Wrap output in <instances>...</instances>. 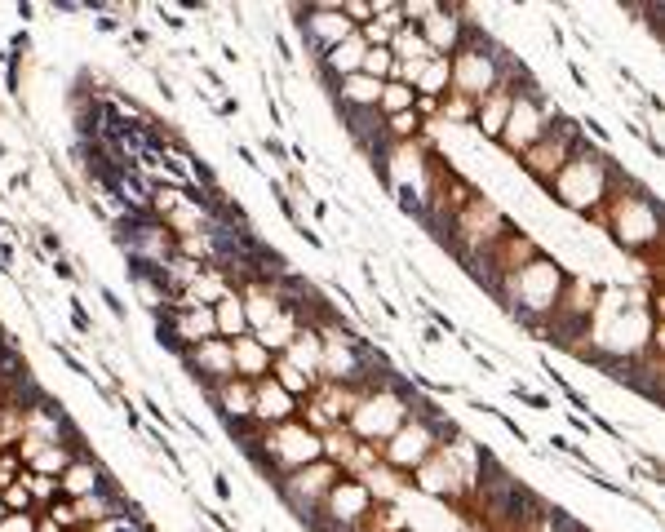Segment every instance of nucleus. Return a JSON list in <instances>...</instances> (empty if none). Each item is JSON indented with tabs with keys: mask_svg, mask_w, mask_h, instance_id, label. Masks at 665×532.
<instances>
[{
	"mask_svg": "<svg viewBox=\"0 0 665 532\" xmlns=\"http://www.w3.org/2000/svg\"><path fill=\"white\" fill-rule=\"evenodd\" d=\"M550 125V107H546V93H514L510 102V116H505V129L497 142H505L510 155H523Z\"/></svg>",
	"mask_w": 665,
	"mask_h": 532,
	"instance_id": "obj_1",
	"label": "nucleus"
},
{
	"mask_svg": "<svg viewBox=\"0 0 665 532\" xmlns=\"http://www.w3.org/2000/svg\"><path fill=\"white\" fill-rule=\"evenodd\" d=\"M293 417H297V399L288 395L275 377L253 381V422L258 426H279V422H293Z\"/></svg>",
	"mask_w": 665,
	"mask_h": 532,
	"instance_id": "obj_2",
	"label": "nucleus"
},
{
	"mask_svg": "<svg viewBox=\"0 0 665 532\" xmlns=\"http://www.w3.org/2000/svg\"><path fill=\"white\" fill-rule=\"evenodd\" d=\"M186 359L200 368L195 377L209 381V390L218 386V381L236 377V368H231V342L227 338H209V342H200V346H191V351H186Z\"/></svg>",
	"mask_w": 665,
	"mask_h": 532,
	"instance_id": "obj_3",
	"label": "nucleus"
},
{
	"mask_svg": "<svg viewBox=\"0 0 665 532\" xmlns=\"http://www.w3.org/2000/svg\"><path fill=\"white\" fill-rule=\"evenodd\" d=\"M510 102H514V89L505 85V80H497V89H488L479 102H475V120H470V125L479 129L484 138H501L505 116H510Z\"/></svg>",
	"mask_w": 665,
	"mask_h": 532,
	"instance_id": "obj_4",
	"label": "nucleus"
},
{
	"mask_svg": "<svg viewBox=\"0 0 665 532\" xmlns=\"http://www.w3.org/2000/svg\"><path fill=\"white\" fill-rule=\"evenodd\" d=\"M213 399L222 404V417H227L231 431L253 422V381H244V377H227V381H218V386H213Z\"/></svg>",
	"mask_w": 665,
	"mask_h": 532,
	"instance_id": "obj_5",
	"label": "nucleus"
},
{
	"mask_svg": "<svg viewBox=\"0 0 665 532\" xmlns=\"http://www.w3.org/2000/svg\"><path fill=\"white\" fill-rule=\"evenodd\" d=\"M271 359H275V355L262 346L253 333H244V338H231V368H236V377H244V381L271 377Z\"/></svg>",
	"mask_w": 665,
	"mask_h": 532,
	"instance_id": "obj_6",
	"label": "nucleus"
},
{
	"mask_svg": "<svg viewBox=\"0 0 665 532\" xmlns=\"http://www.w3.org/2000/svg\"><path fill=\"white\" fill-rule=\"evenodd\" d=\"M377 98H381V80L364 76V71L337 80V102H342V116H346V111H377Z\"/></svg>",
	"mask_w": 665,
	"mask_h": 532,
	"instance_id": "obj_7",
	"label": "nucleus"
},
{
	"mask_svg": "<svg viewBox=\"0 0 665 532\" xmlns=\"http://www.w3.org/2000/svg\"><path fill=\"white\" fill-rule=\"evenodd\" d=\"M107 483H102V470L93 461H71L67 470L58 474V497L76 501V497H89V492H102Z\"/></svg>",
	"mask_w": 665,
	"mask_h": 532,
	"instance_id": "obj_8",
	"label": "nucleus"
},
{
	"mask_svg": "<svg viewBox=\"0 0 665 532\" xmlns=\"http://www.w3.org/2000/svg\"><path fill=\"white\" fill-rule=\"evenodd\" d=\"M413 93H421V98H444L448 93V58H430L426 67H421Z\"/></svg>",
	"mask_w": 665,
	"mask_h": 532,
	"instance_id": "obj_9",
	"label": "nucleus"
},
{
	"mask_svg": "<svg viewBox=\"0 0 665 532\" xmlns=\"http://www.w3.org/2000/svg\"><path fill=\"white\" fill-rule=\"evenodd\" d=\"M413 98H417V93L408 85L386 80V85H381V98H377V116L386 120V116H399V111H413Z\"/></svg>",
	"mask_w": 665,
	"mask_h": 532,
	"instance_id": "obj_10",
	"label": "nucleus"
},
{
	"mask_svg": "<svg viewBox=\"0 0 665 532\" xmlns=\"http://www.w3.org/2000/svg\"><path fill=\"white\" fill-rule=\"evenodd\" d=\"M360 71H364V76H373V80H381V85H386V80L395 76V58H390V49H364V62H360Z\"/></svg>",
	"mask_w": 665,
	"mask_h": 532,
	"instance_id": "obj_11",
	"label": "nucleus"
},
{
	"mask_svg": "<svg viewBox=\"0 0 665 532\" xmlns=\"http://www.w3.org/2000/svg\"><path fill=\"white\" fill-rule=\"evenodd\" d=\"M0 506H5V515H32V492L23 488V479L0 488Z\"/></svg>",
	"mask_w": 665,
	"mask_h": 532,
	"instance_id": "obj_12",
	"label": "nucleus"
},
{
	"mask_svg": "<svg viewBox=\"0 0 665 532\" xmlns=\"http://www.w3.org/2000/svg\"><path fill=\"white\" fill-rule=\"evenodd\" d=\"M510 390H514V395H519V399H523V404H532V408H537V413H546V408H550V399H546V395H537V390H528V386H519V381H514V386H510Z\"/></svg>",
	"mask_w": 665,
	"mask_h": 532,
	"instance_id": "obj_13",
	"label": "nucleus"
},
{
	"mask_svg": "<svg viewBox=\"0 0 665 532\" xmlns=\"http://www.w3.org/2000/svg\"><path fill=\"white\" fill-rule=\"evenodd\" d=\"M0 532H32V515H5Z\"/></svg>",
	"mask_w": 665,
	"mask_h": 532,
	"instance_id": "obj_14",
	"label": "nucleus"
},
{
	"mask_svg": "<svg viewBox=\"0 0 665 532\" xmlns=\"http://www.w3.org/2000/svg\"><path fill=\"white\" fill-rule=\"evenodd\" d=\"M262 147H266V151L275 155V160H288V147L279 142V138H266V142H262Z\"/></svg>",
	"mask_w": 665,
	"mask_h": 532,
	"instance_id": "obj_15",
	"label": "nucleus"
},
{
	"mask_svg": "<svg viewBox=\"0 0 665 532\" xmlns=\"http://www.w3.org/2000/svg\"><path fill=\"white\" fill-rule=\"evenodd\" d=\"M236 155H240V160H244V164H249V169H253V173H262V160H258V155H253V151H249V147H236Z\"/></svg>",
	"mask_w": 665,
	"mask_h": 532,
	"instance_id": "obj_16",
	"label": "nucleus"
},
{
	"mask_svg": "<svg viewBox=\"0 0 665 532\" xmlns=\"http://www.w3.org/2000/svg\"><path fill=\"white\" fill-rule=\"evenodd\" d=\"M213 488H218V497H222V501H231V497H236V488H231V483L222 479V474H213Z\"/></svg>",
	"mask_w": 665,
	"mask_h": 532,
	"instance_id": "obj_17",
	"label": "nucleus"
},
{
	"mask_svg": "<svg viewBox=\"0 0 665 532\" xmlns=\"http://www.w3.org/2000/svg\"><path fill=\"white\" fill-rule=\"evenodd\" d=\"M9 413V395H5V390H0V417H5Z\"/></svg>",
	"mask_w": 665,
	"mask_h": 532,
	"instance_id": "obj_18",
	"label": "nucleus"
}]
</instances>
